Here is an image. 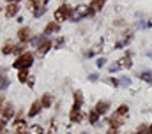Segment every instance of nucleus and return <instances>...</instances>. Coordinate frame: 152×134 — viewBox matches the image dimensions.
<instances>
[{
    "mask_svg": "<svg viewBox=\"0 0 152 134\" xmlns=\"http://www.w3.org/2000/svg\"><path fill=\"white\" fill-rule=\"evenodd\" d=\"M120 124H122V120H120V117H117V115H113V117L110 118V125H112V127H115V129H117V127H118Z\"/></svg>",
    "mask_w": 152,
    "mask_h": 134,
    "instance_id": "dca6fc26",
    "label": "nucleus"
},
{
    "mask_svg": "<svg viewBox=\"0 0 152 134\" xmlns=\"http://www.w3.org/2000/svg\"><path fill=\"white\" fill-rule=\"evenodd\" d=\"M149 134H152V124H151V127H149Z\"/></svg>",
    "mask_w": 152,
    "mask_h": 134,
    "instance_id": "4c0bfd02",
    "label": "nucleus"
},
{
    "mask_svg": "<svg viewBox=\"0 0 152 134\" xmlns=\"http://www.w3.org/2000/svg\"><path fill=\"white\" fill-rule=\"evenodd\" d=\"M147 27H152V20H149V21H147Z\"/></svg>",
    "mask_w": 152,
    "mask_h": 134,
    "instance_id": "f704fd0d",
    "label": "nucleus"
},
{
    "mask_svg": "<svg viewBox=\"0 0 152 134\" xmlns=\"http://www.w3.org/2000/svg\"><path fill=\"white\" fill-rule=\"evenodd\" d=\"M53 32H58V23H55V21L48 23V27L44 28V35H48V34H53Z\"/></svg>",
    "mask_w": 152,
    "mask_h": 134,
    "instance_id": "9d476101",
    "label": "nucleus"
},
{
    "mask_svg": "<svg viewBox=\"0 0 152 134\" xmlns=\"http://www.w3.org/2000/svg\"><path fill=\"white\" fill-rule=\"evenodd\" d=\"M42 134H44V133H42Z\"/></svg>",
    "mask_w": 152,
    "mask_h": 134,
    "instance_id": "ea45409f",
    "label": "nucleus"
},
{
    "mask_svg": "<svg viewBox=\"0 0 152 134\" xmlns=\"http://www.w3.org/2000/svg\"><path fill=\"white\" fill-rule=\"evenodd\" d=\"M5 124H7V120H5V118H2V120H0V133L4 131V127H5Z\"/></svg>",
    "mask_w": 152,
    "mask_h": 134,
    "instance_id": "c85d7f7f",
    "label": "nucleus"
},
{
    "mask_svg": "<svg viewBox=\"0 0 152 134\" xmlns=\"http://www.w3.org/2000/svg\"><path fill=\"white\" fill-rule=\"evenodd\" d=\"M129 83H131V79H129L127 76H124V78L120 79V85H122V87H129Z\"/></svg>",
    "mask_w": 152,
    "mask_h": 134,
    "instance_id": "5701e85b",
    "label": "nucleus"
},
{
    "mask_svg": "<svg viewBox=\"0 0 152 134\" xmlns=\"http://www.w3.org/2000/svg\"><path fill=\"white\" fill-rule=\"evenodd\" d=\"M12 50H14V48H12V46H11V44H7V46H5V48H4V50H2V51H4V53H11V51H12Z\"/></svg>",
    "mask_w": 152,
    "mask_h": 134,
    "instance_id": "bb28decb",
    "label": "nucleus"
},
{
    "mask_svg": "<svg viewBox=\"0 0 152 134\" xmlns=\"http://www.w3.org/2000/svg\"><path fill=\"white\" fill-rule=\"evenodd\" d=\"M106 64V58H97V67H103Z\"/></svg>",
    "mask_w": 152,
    "mask_h": 134,
    "instance_id": "cd10ccee",
    "label": "nucleus"
},
{
    "mask_svg": "<svg viewBox=\"0 0 152 134\" xmlns=\"http://www.w3.org/2000/svg\"><path fill=\"white\" fill-rule=\"evenodd\" d=\"M32 62H34V57H32L30 53H23V55H20V57L16 58V62H14V69H20V71L28 69Z\"/></svg>",
    "mask_w": 152,
    "mask_h": 134,
    "instance_id": "f03ea898",
    "label": "nucleus"
},
{
    "mask_svg": "<svg viewBox=\"0 0 152 134\" xmlns=\"http://www.w3.org/2000/svg\"><path fill=\"white\" fill-rule=\"evenodd\" d=\"M92 12H90V9L87 7V5H78L75 11L71 12V18H73V21H78V20H81V18H85V16H90Z\"/></svg>",
    "mask_w": 152,
    "mask_h": 134,
    "instance_id": "20e7f679",
    "label": "nucleus"
},
{
    "mask_svg": "<svg viewBox=\"0 0 152 134\" xmlns=\"http://www.w3.org/2000/svg\"><path fill=\"white\" fill-rule=\"evenodd\" d=\"M50 48H51V42H50V41L46 39V41H44V42H42V44H41V46L37 48V50H39L37 53H39V55H44V53H46V51H48Z\"/></svg>",
    "mask_w": 152,
    "mask_h": 134,
    "instance_id": "ddd939ff",
    "label": "nucleus"
},
{
    "mask_svg": "<svg viewBox=\"0 0 152 134\" xmlns=\"http://www.w3.org/2000/svg\"><path fill=\"white\" fill-rule=\"evenodd\" d=\"M4 108H5V106H4V95H0V113H2Z\"/></svg>",
    "mask_w": 152,
    "mask_h": 134,
    "instance_id": "c756f323",
    "label": "nucleus"
},
{
    "mask_svg": "<svg viewBox=\"0 0 152 134\" xmlns=\"http://www.w3.org/2000/svg\"><path fill=\"white\" fill-rule=\"evenodd\" d=\"M108 134H118V133H117V129H110V131H108Z\"/></svg>",
    "mask_w": 152,
    "mask_h": 134,
    "instance_id": "473e14b6",
    "label": "nucleus"
},
{
    "mask_svg": "<svg viewBox=\"0 0 152 134\" xmlns=\"http://www.w3.org/2000/svg\"><path fill=\"white\" fill-rule=\"evenodd\" d=\"M46 2H48V0H41V5H46Z\"/></svg>",
    "mask_w": 152,
    "mask_h": 134,
    "instance_id": "c9c22d12",
    "label": "nucleus"
},
{
    "mask_svg": "<svg viewBox=\"0 0 152 134\" xmlns=\"http://www.w3.org/2000/svg\"><path fill=\"white\" fill-rule=\"evenodd\" d=\"M138 134H149V127H147V125H142V127L138 129Z\"/></svg>",
    "mask_w": 152,
    "mask_h": 134,
    "instance_id": "a878e982",
    "label": "nucleus"
},
{
    "mask_svg": "<svg viewBox=\"0 0 152 134\" xmlns=\"http://www.w3.org/2000/svg\"><path fill=\"white\" fill-rule=\"evenodd\" d=\"M12 113H14V109H12V106H11V104H7V106L4 108V115H2V118H5V120H11V117H12Z\"/></svg>",
    "mask_w": 152,
    "mask_h": 134,
    "instance_id": "9b49d317",
    "label": "nucleus"
},
{
    "mask_svg": "<svg viewBox=\"0 0 152 134\" xmlns=\"http://www.w3.org/2000/svg\"><path fill=\"white\" fill-rule=\"evenodd\" d=\"M51 102H53V97H51V95H44V97L41 99V104H42L44 108H50Z\"/></svg>",
    "mask_w": 152,
    "mask_h": 134,
    "instance_id": "2eb2a0df",
    "label": "nucleus"
},
{
    "mask_svg": "<svg viewBox=\"0 0 152 134\" xmlns=\"http://www.w3.org/2000/svg\"><path fill=\"white\" fill-rule=\"evenodd\" d=\"M127 113H129V108H127L126 104H122V106H120V108H117V111H115V115H117V117H126Z\"/></svg>",
    "mask_w": 152,
    "mask_h": 134,
    "instance_id": "4468645a",
    "label": "nucleus"
},
{
    "mask_svg": "<svg viewBox=\"0 0 152 134\" xmlns=\"http://www.w3.org/2000/svg\"><path fill=\"white\" fill-rule=\"evenodd\" d=\"M0 9H2V7H0Z\"/></svg>",
    "mask_w": 152,
    "mask_h": 134,
    "instance_id": "58836bf2",
    "label": "nucleus"
},
{
    "mask_svg": "<svg viewBox=\"0 0 152 134\" xmlns=\"http://www.w3.org/2000/svg\"><path fill=\"white\" fill-rule=\"evenodd\" d=\"M16 134H28V133H27L25 129H20V131H18V133H16Z\"/></svg>",
    "mask_w": 152,
    "mask_h": 134,
    "instance_id": "2f4dec72",
    "label": "nucleus"
},
{
    "mask_svg": "<svg viewBox=\"0 0 152 134\" xmlns=\"http://www.w3.org/2000/svg\"><path fill=\"white\" fill-rule=\"evenodd\" d=\"M88 79H90V81H96V79H97V74H90Z\"/></svg>",
    "mask_w": 152,
    "mask_h": 134,
    "instance_id": "7c9ffc66",
    "label": "nucleus"
},
{
    "mask_svg": "<svg viewBox=\"0 0 152 134\" xmlns=\"http://www.w3.org/2000/svg\"><path fill=\"white\" fill-rule=\"evenodd\" d=\"M81 102H83L81 94L75 92V104H73V109H71V120L73 122H81L85 118V115L81 113Z\"/></svg>",
    "mask_w": 152,
    "mask_h": 134,
    "instance_id": "f257e3e1",
    "label": "nucleus"
},
{
    "mask_svg": "<svg viewBox=\"0 0 152 134\" xmlns=\"http://www.w3.org/2000/svg\"><path fill=\"white\" fill-rule=\"evenodd\" d=\"M108 109H110V104H108L106 100H99V102L96 104V111H97L99 115H104Z\"/></svg>",
    "mask_w": 152,
    "mask_h": 134,
    "instance_id": "0eeeda50",
    "label": "nucleus"
},
{
    "mask_svg": "<svg viewBox=\"0 0 152 134\" xmlns=\"http://www.w3.org/2000/svg\"><path fill=\"white\" fill-rule=\"evenodd\" d=\"M41 108H42V104H41V100H36L34 104H32V108H30V111H28V117H36L39 111H41Z\"/></svg>",
    "mask_w": 152,
    "mask_h": 134,
    "instance_id": "1a4fd4ad",
    "label": "nucleus"
},
{
    "mask_svg": "<svg viewBox=\"0 0 152 134\" xmlns=\"http://www.w3.org/2000/svg\"><path fill=\"white\" fill-rule=\"evenodd\" d=\"M42 12H46V7H44V5H39L37 9L34 11V14H36V16H41Z\"/></svg>",
    "mask_w": 152,
    "mask_h": 134,
    "instance_id": "4be33fe9",
    "label": "nucleus"
},
{
    "mask_svg": "<svg viewBox=\"0 0 152 134\" xmlns=\"http://www.w3.org/2000/svg\"><path fill=\"white\" fill-rule=\"evenodd\" d=\"M147 57H149V58H152V51H149V53H147Z\"/></svg>",
    "mask_w": 152,
    "mask_h": 134,
    "instance_id": "e433bc0d",
    "label": "nucleus"
},
{
    "mask_svg": "<svg viewBox=\"0 0 152 134\" xmlns=\"http://www.w3.org/2000/svg\"><path fill=\"white\" fill-rule=\"evenodd\" d=\"M7 2H9V4H18L20 0H7Z\"/></svg>",
    "mask_w": 152,
    "mask_h": 134,
    "instance_id": "72a5a7b5",
    "label": "nucleus"
},
{
    "mask_svg": "<svg viewBox=\"0 0 152 134\" xmlns=\"http://www.w3.org/2000/svg\"><path fill=\"white\" fill-rule=\"evenodd\" d=\"M18 11H20L18 4H9V5H7V9H5V14L11 18V16H16V14H18Z\"/></svg>",
    "mask_w": 152,
    "mask_h": 134,
    "instance_id": "6e6552de",
    "label": "nucleus"
},
{
    "mask_svg": "<svg viewBox=\"0 0 152 134\" xmlns=\"http://www.w3.org/2000/svg\"><path fill=\"white\" fill-rule=\"evenodd\" d=\"M23 50H25V46H16L12 51H14V53H18V55H23Z\"/></svg>",
    "mask_w": 152,
    "mask_h": 134,
    "instance_id": "393cba45",
    "label": "nucleus"
},
{
    "mask_svg": "<svg viewBox=\"0 0 152 134\" xmlns=\"http://www.w3.org/2000/svg\"><path fill=\"white\" fill-rule=\"evenodd\" d=\"M71 12H73V9H71L69 5H60V7L55 11V20H57V21H66V20L71 16Z\"/></svg>",
    "mask_w": 152,
    "mask_h": 134,
    "instance_id": "7ed1b4c3",
    "label": "nucleus"
},
{
    "mask_svg": "<svg viewBox=\"0 0 152 134\" xmlns=\"http://www.w3.org/2000/svg\"><path fill=\"white\" fill-rule=\"evenodd\" d=\"M118 64H120V67H131L133 64H131V58L129 57H124L122 60H118Z\"/></svg>",
    "mask_w": 152,
    "mask_h": 134,
    "instance_id": "aec40b11",
    "label": "nucleus"
},
{
    "mask_svg": "<svg viewBox=\"0 0 152 134\" xmlns=\"http://www.w3.org/2000/svg\"><path fill=\"white\" fill-rule=\"evenodd\" d=\"M97 118H99V113L94 109V111L88 115V122H90V124H97Z\"/></svg>",
    "mask_w": 152,
    "mask_h": 134,
    "instance_id": "6ab92c4d",
    "label": "nucleus"
},
{
    "mask_svg": "<svg viewBox=\"0 0 152 134\" xmlns=\"http://www.w3.org/2000/svg\"><path fill=\"white\" fill-rule=\"evenodd\" d=\"M18 79H20L21 83H25V81H28V74H27V69H23V71H20V74H18Z\"/></svg>",
    "mask_w": 152,
    "mask_h": 134,
    "instance_id": "a211bd4d",
    "label": "nucleus"
},
{
    "mask_svg": "<svg viewBox=\"0 0 152 134\" xmlns=\"http://www.w3.org/2000/svg\"><path fill=\"white\" fill-rule=\"evenodd\" d=\"M104 2H106V0H92V4L88 5V9H90V12L94 14V12H97V11H101V9H103V5H104Z\"/></svg>",
    "mask_w": 152,
    "mask_h": 134,
    "instance_id": "423d86ee",
    "label": "nucleus"
},
{
    "mask_svg": "<svg viewBox=\"0 0 152 134\" xmlns=\"http://www.w3.org/2000/svg\"><path fill=\"white\" fill-rule=\"evenodd\" d=\"M27 7L36 11V7H37V0H27Z\"/></svg>",
    "mask_w": 152,
    "mask_h": 134,
    "instance_id": "412c9836",
    "label": "nucleus"
},
{
    "mask_svg": "<svg viewBox=\"0 0 152 134\" xmlns=\"http://www.w3.org/2000/svg\"><path fill=\"white\" fill-rule=\"evenodd\" d=\"M18 37H20L21 42H27V41H30V37H32V30H30L28 27H23V28H20Z\"/></svg>",
    "mask_w": 152,
    "mask_h": 134,
    "instance_id": "39448f33",
    "label": "nucleus"
},
{
    "mask_svg": "<svg viewBox=\"0 0 152 134\" xmlns=\"http://www.w3.org/2000/svg\"><path fill=\"white\" fill-rule=\"evenodd\" d=\"M118 69H120V64L117 62V64H113V66H110V69H108V71H110V72H117Z\"/></svg>",
    "mask_w": 152,
    "mask_h": 134,
    "instance_id": "b1692460",
    "label": "nucleus"
},
{
    "mask_svg": "<svg viewBox=\"0 0 152 134\" xmlns=\"http://www.w3.org/2000/svg\"><path fill=\"white\" fill-rule=\"evenodd\" d=\"M140 76H142V79H143V81H147V83H152V71H143Z\"/></svg>",
    "mask_w": 152,
    "mask_h": 134,
    "instance_id": "f3484780",
    "label": "nucleus"
},
{
    "mask_svg": "<svg viewBox=\"0 0 152 134\" xmlns=\"http://www.w3.org/2000/svg\"><path fill=\"white\" fill-rule=\"evenodd\" d=\"M7 85H9V81H7V78H5V71L0 69V90L7 88Z\"/></svg>",
    "mask_w": 152,
    "mask_h": 134,
    "instance_id": "f8f14e48",
    "label": "nucleus"
}]
</instances>
